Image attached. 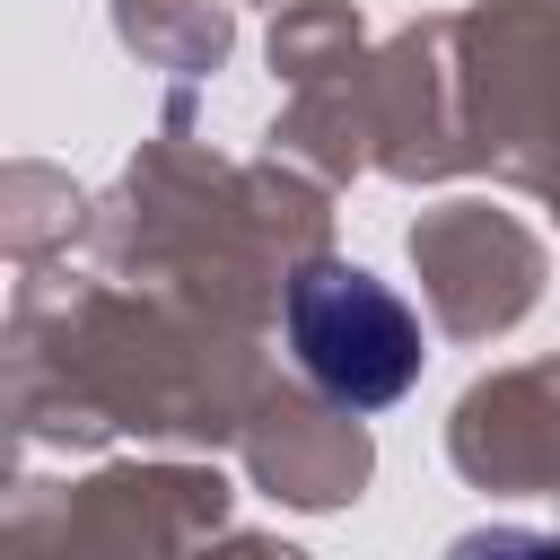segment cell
<instances>
[{
  "label": "cell",
  "instance_id": "6da1fadb",
  "mask_svg": "<svg viewBox=\"0 0 560 560\" xmlns=\"http://www.w3.org/2000/svg\"><path fill=\"white\" fill-rule=\"evenodd\" d=\"M289 350L315 376V394L350 411H385L420 376V315L359 262H306L289 280Z\"/></svg>",
  "mask_w": 560,
  "mask_h": 560
},
{
  "label": "cell",
  "instance_id": "7a4b0ae2",
  "mask_svg": "<svg viewBox=\"0 0 560 560\" xmlns=\"http://www.w3.org/2000/svg\"><path fill=\"white\" fill-rule=\"evenodd\" d=\"M446 560H560V542L534 534V525H481V534H464Z\"/></svg>",
  "mask_w": 560,
  "mask_h": 560
}]
</instances>
